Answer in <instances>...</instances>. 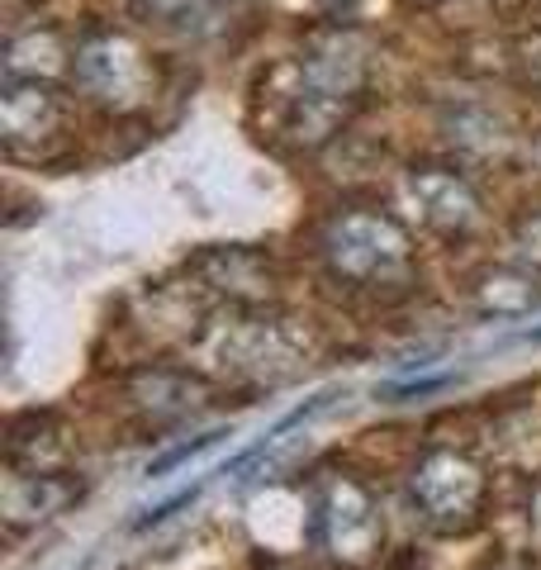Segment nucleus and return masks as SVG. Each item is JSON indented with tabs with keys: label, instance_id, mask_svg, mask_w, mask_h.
Here are the masks:
<instances>
[{
	"label": "nucleus",
	"instance_id": "nucleus-1",
	"mask_svg": "<svg viewBox=\"0 0 541 570\" xmlns=\"http://www.w3.org/2000/svg\"><path fill=\"white\" fill-rule=\"evenodd\" d=\"M371 43L352 29H323L285 67V91L276 96V134L299 153H318L347 129L366 105Z\"/></svg>",
	"mask_w": 541,
	"mask_h": 570
},
{
	"label": "nucleus",
	"instance_id": "nucleus-2",
	"mask_svg": "<svg viewBox=\"0 0 541 570\" xmlns=\"http://www.w3.org/2000/svg\"><path fill=\"white\" fill-rule=\"evenodd\" d=\"M318 262L328 281L371 299H400L419 285V247L385 209H342L323 224Z\"/></svg>",
	"mask_w": 541,
	"mask_h": 570
},
{
	"label": "nucleus",
	"instance_id": "nucleus-3",
	"mask_svg": "<svg viewBox=\"0 0 541 570\" xmlns=\"http://www.w3.org/2000/svg\"><path fill=\"white\" fill-rule=\"evenodd\" d=\"M314 547L337 570H371L385 551V513L381 499L366 480L347 471H328L314 485V513H309Z\"/></svg>",
	"mask_w": 541,
	"mask_h": 570
},
{
	"label": "nucleus",
	"instance_id": "nucleus-4",
	"mask_svg": "<svg viewBox=\"0 0 541 570\" xmlns=\"http://www.w3.org/2000/svg\"><path fill=\"white\" fill-rule=\"evenodd\" d=\"M71 86L105 115H138L157 100V62L134 33L96 29L71 48Z\"/></svg>",
	"mask_w": 541,
	"mask_h": 570
},
{
	"label": "nucleus",
	"instance_id": "nucleus-5",
	"mask_svg": "<svg viewBox=\"0 0 541 570\" xmlns=\"http://www.w3.org/2000/svg\"><path fill=\"white\" fill-rule=\"evenodd\" d=\"M409 499L419 509V519L442 532V538H461L484 519L490 504V475L484 466L461 452V448H427L409 466Z\"/></svg>",
	"mask_w": 541,
	"mask_h": 570
},
{
	"label": "nucleus",
	"instance_id": "nucleus-6",
	"mask_svg": "<svg viewBox=\"0 0 541 570\" xmlns=\"http://www.w3.org/2000/svg\"><path fill=\"white\" fill-rule=\"evenodd\" d=\"M205 352L219 356L228 376H257V381H281L295 362H304V347L295 343L291 328L276 324V318H252L247 309L214 324L205 333Z\"/></svg>",
	"mask_w": 541,
	"mask_h": 570
},
{
	"label": "nucleus",
	"instance_id": "nucleus-7",
	"mask_svg": "<svg viewBox=\"0 0 541 570\" xmlns=\"http://www.w3.org/2000/svg\"><path fill=\"white\" fill-rule=\"evenodd\" d=\"M67 100L39 77H6L0 86V142L10 157H48L62 142Z\"/></svg>",
	"mask_w": 541,
	"mask_h": 570
},
{
	"label": "nucleus",
	"instance_id": "nucleus-8",
	"mask_svg": "<svg viewBox=\"0 0 541 570\" xmlns=\"http://www.w3.org/2000/svg\"><path fill=\"white\" fill-rule=\"evenodd\" d=\"M404 205L413 209V219H419L427 234L437 238H471L475 228L484 224V200L480 190L465 181L456 167H437V163H423L404 176Z\"/></svg>",
	"mask_w": 541,
	"mask_h": 570
},
{
	"label": "nucleus",
	"instance_id": "nucleus-9",
	"mask_svg": "<svg viewBox=\"0 0 541 570\" xmlns=\"http://www.w3.org/2000/svg\"><path fill=\"white\" fill-rule=\"evenodd\" d=\"M209 395H214V385L200 376V371H180V366H148L124 385V400H129L138 423L153 428V433L195 419L209 404Z\"/></svg>",
	"mask_w": 541,
	"mask_h": 570
},
{
	"label": "nucleus",
	"instance_id": "nucleus-10",
	"mask_svg": "<svg viewBox=\"0 0 541 570\" xmlns=\"http://www.w3.org/2000/svg\"><path fill=\"white\" fill-rule=\"evenodd\" d=\"M81 499V480H71L67 471H20L10 466L6 490H0V519H6V532H29L48 519H58Z\"/></svg>",
	"mask_w": 541,
	"mask_h": 570
},
{
	"label": "nucleus",
	"instance_id": "nucleus-11",
	"mask_svg": "<svg viewBox=\"0 0 541 570\" xmlns=\"http://www.w3.org/2000/svg\"><path fill=\"white\" fill-rule=\"evenodd\" d=\"M195 272L209 291H219L238 309H257L276 291V272L257 247H209L205 257H195Z\"/></svg>",
	"mask_w": 541,
	"mask_h": 570
},
{
	"label": "nucleus",
	"instance_id": "nucleus-12",
	"mask_svg": "<svg viewBox=\"0 0 541 570\" xmlns=\"http://www.w3.org/2000/svg\"><path fill=\"white\" fill-rule=\"evenodd\" d=\"M471 305L484 314V318H522L541 305V285L528 266H490L480 272L475 285H471Z\"/></svg>",
	"mask_w": 541,
	"mask_h": 570
},
{
	"label": "nucleus",
	"instance_id": "nucleus-13",
	"mask_svg": "<svg viewBox=\"0 0 541 570\" xmlns=\"http://www.w3.org/2000/svg\"><path fill=\"white\" fill-rule=\"evenodd\" d=\"M446 138L456 142L461 153L484 157V163H499V157L513 148L509 124H503L499 115H490V110H461V115H451L446 119Z\"/></svg>",
	"mask_w": 541,
	"mask_h": 570
},
{
	"label": "nucleus",
	"instance_id": "nucleus-14",
	"mask_svg": "<svg viewBox=\"0 0 541 570\" xmlns=\"http://www.w3.org/2000/svg\"><path fill=\"white\" fill-rule=\"evenodd\" d=\"M62 58H71V52L62 48V39L52 29H29V33H20V39H10V48H6V77H39V81H48L52 71H71V62H62Z\"/></svg>",
	"mask_w": 541,
	"mask_h": 570
},
{
	"label": "nucleus",
	"instance_id": "nucleus-15",
	"mask_svg": "<svg viewBox=\"0 0 541 570\" xmlns=\"http://www.w3.org/2000/svg\"><path fill=\"white\" fill-rule=\"evenodd\" d=\"M129 10L157 29H190L205 14V0H129Z\"/></svg>",
	"mask_w": 541,
	"mask_h": 570
},
{
	"label": "nucleus",
	"instance_id": "nucleus-16",
	"mask_svg": "<svg viewBox=\"0 0 541 570\" xmlns=\"http://www.w3.org/2000/svg\"><path fill=\"white\" fill-rule=\"evenodd\" d=\"M513 257L528 272H541V209H528L513 219Z\"/></svg>",
	"mask_w": 541,
	"mask_h": 570
},
{
	"label": "nucleus",
	"instance_id": "nucleus-17",
	"mask_svg": "<svg viewBox=\"0 0 541 570\" xmlns=\"http://www.w3.org/2000/svg\"><path fill=\"white\" fill-rule=\"evenodd\" d=\"M484 570H537L532 561H518V557H503V561H490Z\"/></svg>",
	"mask_w": 541,
	"mask_h": 570
}]
</instances>
